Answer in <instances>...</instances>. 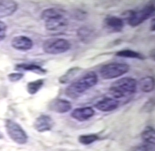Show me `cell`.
Returning a JSON list of instances; mask_svg holds the SVG:
<instances>
[{"instance_id": "cell-1", "label": "cell", "mask_w": 155, "mask_h": 151, "mask_svg": "<svg viewBox=\"0 0 155 151\" xmlns=\"http://www.w3.org/2000/svg\"><path fill=\"white\" fill-rule=\"evenodd\" d=\"M41 18L45 22L46 29L51 31H58L66 29L69 21L67 13L62 9L50 8L44 10Z\"/></svg>"}, {"instance_id": "cell-2", "label": "cell", "mask_w": 155, "mask_h": 151, "mask_svg": "<svg viewBox=\"0 0 155 151\" xmlns=\"http://www.w3.org/2000/svg\"><path fill=\"white\" fill-rule=\"evenodd\" d=\"M98 80V76L95 72H88L68 87L65 94L70 98H78L88 90L95 86Z\"/></svg>"}, {"instance_id": "cell-3", "label": "cell", "mask_w": 155, "mask_h": 151, "mask_svg": "<svg viewBox=\"0 0 155 151\" xmlns=\"http://www.w3.org/2000/svg\"><path fill=\"white\" fill-rule=\"evenodd\" d=\"M137 81L131 77H123L112 84L109 93L116 100L127 98L133 95L137 90Z\"/></svg>"}, {"instance_id": "cell-4", "label": "cell", "mask_w": 155, "mask_h": 151, "mask_svg": "<svg viewBox=\"0 0 155 151\" xmlns=\"http://www.w3.org/2000/svg\"><path fill=\"white\" fill-rule=\"evenodd\" d=\"M155 12V5L150 4L138 11H127L126 18L128 25L136 27L154 16Z\"/></svg>"}, {"instance_id": "cell-5", "label": "cell", "mask_w": 155, "mask_h": 151, "mask_svg": "<svg viewBox=\"0 0 155 151\" xmlns=\"http://www.w3.org/2000/svg\"><path fill=\"white\" fill-rule=\"evenodd\" d=\"M71 44L69 41L61 38L47 39L42 45L43 51L51 55L63 54L70 50Z\"/></svg>"}, {"instance_id": "cell-6", "label": "cell", "mask_w": 155, "mask_h": 151, "mask_svg": "<svg viewBox=\"0 0 155 151\" xmlns=\"http://www.w3.org/2000/svg\"><path fill=\"white\" fill-rule=\"evenodd\" d=\"M130 66L123 63H110L104 65L100 69L102 79L110 80L120 77L129 71Z\"/></svg>"}, {"instance_id": "cell-7", "label": "cell", "mask_w": 155, "mask_h": 151, "mask_svg": "<svg viewBox=\"0 0 155 151\" xmlns=\"http://www.w3.org/2000/svg\"><path fill=\"white\" fill-rule=\"evenodd\" d=\"M5 127L8 136L16 143L25 144L27 143L28 137L19 124L11 120H7Z\"/></svg>"}, {"instance_id": "cell-8", "label": "cell", "mask_w": 155, "mask_h": 151, "mask_svg": "<svg viewBox=\"0 0 155 151\" xmlns=\"http://www.w3.org/2000/svg\"><path fill=\"white\" fill-rule=\"evenodd\" d=\"M104 28L109 33L121 31L124 26L123 20L116 16H107L104 20Z\"/></svg>"}, {"instance_id": "cell-9", "label": "cell", "mask_w": 155, "mask_h": 151, "mask_svg": "<svg viewBox=\"0 0 155 151\" xmlns=\"http://www.w3.org/2000/svg\"><path fill=\"white\" fill-rule=\"evenodd\" d=\"M54 121L49 116L42 115L37 117L34 123V127L37 131L42 133L52 129Z\"/></svg>"}, {"instance_id": "cell-10", "label": "cell", "mask_w": 155, "mask_h": 151, "mask_svg": "<svg viewBox=\"0 0 155 151\" xmlns=\"http://www.w3.org/2000/svg\"><path fill=\"white\" fill-rule=\"evenodd\" d=\"M11 45L17 50L28 51L32 48L33 43L30 38L26 36H19L12 38Z\"/></svg>"}, {"instance_id": "cell-11", "label": "cell", "mask_w": 155, "mask_h": 151, "mask_svg": "<svg viewBox=\"0 0 155 151\" xmlns=\"http://www.w3.org/2000/svg\"><path fill=\"white\" fill-rule=\"evenodd\" d=\"M119 101L113 98L106 97L95 104V107L102 112H110L119 107Z\"/></svg>"}, {"instance_id": "cell-12", "label": "cell", "mask_w": 155, "mask_h": 151, "mask_svg": "<svg viewBox=\"0 0 155 151\" xmlns=\"http://www.w3.org/2000/svg\"><path fill=\"white\" fill-rule=\"evenodd\" d=\"M72 108L71 103L69 101L63 99H57L51 101L49 103L50 110L59 113H64L70 111Z\"/></svg>"}, {"instance_id": "cell-13", "label": "cell", "mask_w": 155, "mask_h": 151, "mask_svg": "<svg viewBox=\"0 0 155 151\" xmlns=\"http://www.w3.org/2000/svg\"><path fill=\"white\" fill-rule=\"evenodd\" d=\"M95 115L94 110L91 107L76 108L74 109L71 116L79 122H85Z\"/></svg>"}, {"instance_id": "cell-14", "label": "cell", "mask_w": 155, "mask_h": 151, "mask_svg": "<svg viewBox=\"0 0 155 151\" xmlns=\"http://www.w3.org/2000/svg\"><path fill=\"white\" fill-rule=\"evenodd\" d=\"M18 8L16 2L14 1H0V18L11 16Z\"/></svg>"}, {"instance_id": "cell-15", "label": "cell", "mask_w": 155, "mask_h": 151, "mask_svg": "<svg viewBox=\"0 0 155 151\" xmlns=\"http://www.w3.org/2000/svg\"><path fill=\"white\" fill-rule=\"evenodd\" d=\"M95 33L94 29L88 26H83L78 29V36L80 40L84 43L91 42L95 38Z\"/></svg>"}, {"instance_id": "cell-16", "label": "cell", "mask_w": 155, "mask_h": 151, "mask_svg": "<svg viewBox=\"0 0 155 151\" xmlns=\"http://www.w3.org/2000/svg\"><path fill=\"white\" fill-rule=\"evenodd\" d=\"M15 70L18 71H30L38 74H45L47 73L45 69L35 64L23 63L18 64L16 66Z\"/></svg>"}, {"instance_id": "cell-17", "label": "cell", "mask_w": 155, "mask_h": 151, "mask_svg": "<svg viewBox=\"0 0 155 151\" xmlns=\"http://www.w3.org/2000/svg\"><path fill=\"white\" fill-rule=\"evenodd\" d=\"M139 86L141 91L144 93L152 92L155 88V80L151 76H147L139 81Z\"/></svg>"}, {"instance_id": "cell-18", "label": "cell", "mask_w": 155, "mask_h": 151, "mask_svg": "<svg viewBox=\"0 0 155 151\" xmlns=\"http://www.w3.org/2000/svg\"><path fill=\"white\" fill-rule=\"evenodd\" d=\"M141 137L145 143L155 145V131L153 127H146L141 133Z\"/></svg>"}, {"instance_id": "cell-19", "label": "cell", "mask_w": 155, "mask_h": 151, "mask_svg": "<svg viewBox=\"0 0 155 151\" xmlns=\"http://www.w3.org/2000/svg\"><path fill=\"white\" fill-rule=\"evenodd\" d=\"M81 70V69L78 67H71L69 70H68L64 75L62 76L59 78V82L62 84H64V83H67L69 82V81H71V79L73 77H74L75 76H76V74Z\"/></svg>"}, {"instance_id": "cell-20", "label": "cell", "mask_w": 155, "mask_h": 151, "mask_svg": "<svg viewBox=\"0 0 155 151\" xmlns=\"http://www.w3.org/2000/svg\"><path fill=\"white\" fill-rule=\"evenodd\" d=\"M116 55L117 57L123 58H134L139 59H143L145 58L142 54L131 50H123L117 52Z\"/></svg>"}, {"instance_id": "cell-21", "label": "cell", "mask_w": 155, "mask_h": 151, "mask_svg": "<svg viewBox=\"0 0 155 151\" xmlns=\"http://www.w3.org/2000/svg\"><path fill=\"white\" fill-rule=\"evenodd\" d=\"M44 83V80L43 79L37 80L29 82L27 86L28 92L30 95H35L42 88Z\"/></svg>"}, {"instance_id": "cell-22", "label": "cell", "mask_w": 155, "mask_h": 151, "mask_svg": "<svg viewBox=\"0 0 155 151\" xmlns=\"http://www.w3.org/2000/svg\"><path fill=\"white\" fill-rule=\"evenodd\" d=\"M99 139V137L95 134H88V135H83L78 138V141L81 144L83 145H90Z\"/></svg>"}, {"instance_id": "cell-23", "label": "cell", "mask_w": 155, "mask_h": 151, "mask_svg": "<svg viewBox=\"0 0 155 151\" xmlns=\"http://www.w3.org/2000/svg\"><path fill=\"white\" fill-rule=\"evenodd\" d=\"M154 146L155 145H153L145 143L142 145L137 146L134 149V151H155Z\"/></svg>"}, {"instance_id": "cell-24", "label": "cell", "mask_w": 155, "mask_h": 151, "mask_svg": "<svg viewBox=\"0 0 155 151\" xmlns=\"http://www.w3.org/2000/svg\"><path fill=\"white\" fill-rule=\"evenodd\" d=\"M23 74L21 73H13L8 76V79L11 82H16L21 80L23 77Z\"/></svg>"}, {"instance_id": "cell-25", "label": "cell", "mask_w": 155, "mask_h": 151, "mask_svg": "<svg viewBox=\"0 0 155 151\" xmlns=\"http://www.w3.org/2000/svg\"><path fill=\"white\" fill-rule=\"evenodd\" d=\"M7 30V25L4 22L0 21V41H2L6 37Z\"/></svg>"}, {"instance_id": "cell-26", "label": "cell", "mask_w": 155, "mask_h": 151, "mask_svg": "<svg viewBox=\"0 0 155 151\" xmlns=\"http://www.w3.org/2000/svg\"><path fill=\"white\" fill-rule=\"evenodd\" d=\"M155 19H153L152 20V22L150 23V30H151V31H155Z\"/></svg>"}, {"instance_id": "cell-27", "label": "cell", "mask_w": 155, "mask_h": 151, "mask_svg": "<svg viewBox=\"0 0 155 151\" xmlns=\"http://www.w3.org/2000/svg\"><path fill=\"white\" fill-rule=\"evenodd\" d=\"M2 138V134H1V132H0V139Z\"/></svg>"}]
</instances>
